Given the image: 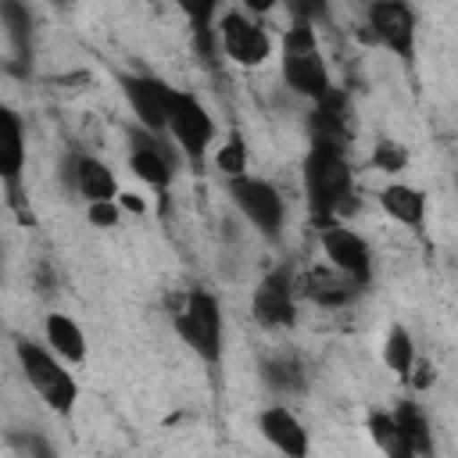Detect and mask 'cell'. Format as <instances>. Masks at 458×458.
<instances>
[{
    "mask_svg": "<svg viewBox=\"0 0 458 458\" xmlns=\"http://www.w3.org/2000/svg\"><path fill=\"white\" fill-rule=\"evenodd\" d=\"M304 293L322 308H347L361 293V286L340 268H311L304 276Z\"/></svg>",
    "mask_w": 458,
    "mask_h": 458,
    "instance_id": "e0dca14e",
    "label": "cell"
},
{
    "mask_svg": "<svg viewBox=\"0 0 458 458\" xmlns=\"http://www.w3.org/2000/svg\"><path fill=\"white\" fill-rule=\"evenodd\" d=\"M283 79L293 93L308 97V100H318L329 86V68L315 47V25H304V21H293V29H286V39H283Z\"/></svg>",
    "mask_w": 458,
    "mask_h": 458,
    "instance_id": "277c9868",
    "label": "cell"
},
{
    "mask_svg": "<svg viewBox=\"0 0 458 458\" xmlns=\"http://www.w3.org/2000/svg\"><path fill=\"white\" fill-rule=\"evenodd\" d=\"M218 43L225 50L229 61L243 64V68H258L268 61L272 54V39L265 29H258V21L243 18V14H225L222 29H218Z\"/></svg>",
    "mask_w": 458,
    "mask_h": 458,
    "instance_id": "ba28073f",
    "label": "cell"
},
{
    "mask_svg": "<svg viewBox=\"0 0 458 458\" xmlns=\"http://www.w3.org/2000/svg\"><path fill=\"white\" fill-rule=\"evenodd\" d=\"M383 358H386V365H390L397 376H408V372L415 369V344H411L408 329H401V326L390 329L386 347H383Z\"/></svg>",
    "mask_w": 458,
    "mask_h": 458,
    "instance_id": "d4e9b609",
    "label": "cell"
},
{
    "mask_svg": "<svg viewBox=\"0 0 458 458\" xmlns=\"http://www.w3.org/2000/svg\"><path fill=\"white\" fill-rule=\"evenodd\" d=\"M283 4L293 14V21H304V25L329 21V0H283Z\"/></svg>",
    "mask_w": 458,
    "mask_h": 458,
    "instance_id": "4316f807",
    "label": "cell"
},
{
    "mask_svg": "<svg viewBox=\"0 0 458 458\" xmlns=\"http://www.w3.org/2000/svg\"><path fill=\"white\" fill-rule=\"evenodd\" d=\"M258 426H261L265 440L276 451H283L286 458H304L308 454V429L301 426V419L290 408H283V404L265 408L261 419H258Z\"/></svg>",
    "mask_w": 458,
    "mask_h": 458,
    "instance_id": "9a60e30c",
    "label": "cell"
},
{
    "mask_svg": "<svg viewBox=\"0 0 458 458\" xmlns=\"http://www.w3.org/2000/svg\"><path fill=\"white\" fill-rule=\"evenodd\" d=\"M394 422H397V429H401V437H404V444H408V454H411V458H422V454H429V451H433L429 422H426V415H422V408H419V404L404 401V404L394 411Z\"/></svg>",
    "mask_w": 458,
    "mask_h": 458,
    "instance_id": "44dd1931",
    "label": "cell"
},
{
    "mask_svg": "<svg viewBox=\"0 0 458 458\" xmlns=\"http://www.w3.org/2000/svg\"><path fill=\"white\" fill-rule=\"evenodd\" d=\"M50 4H54V7H61V11H68V7H72V0H50Z\"/></svg>",
    "mask_w": 458,
    "mask_h": 458,
    "instance_id": "d6a6232c",
    "label": "cell"
},
{
    "mask_svg": "<svg viewBox=\"0 0 458 458\" xmlns=\"http://www.w3.org/2000/svg\"><path fill=\"white\" fill-rule=\"evenodd\" d=\"M43 329H47V344L54 347L57 358H64L72 365H79L86 358V336H82V329H79L75 318L54 311V315H47V326Z\"/></svg>",
    "mask_w": 458,
    "mask_h": 458,
    "instance_id": "ffe728a7",
    "label": "cell"
},
{
    "mask_svg": "<svg viewBox=\"0 0 458 458\" xmlns=\"http://www.w3.org/2000/svg\"><path fill=\"white\" fill-rule=\"evenodd\" d=\"M129 140H132V154H129V168L136 179H143L150 190H157L161 197L168 193L172 186V161H168V150L154 140V136H143V125H132L129 129Z\"/></svg>",
    "mask_w": 458,
    "mask_h": 458,
    "instance_id": "7c38bea8",
    "label": "cell"
},
{
    "mask_svg": "<svg viewBox=\"0 0 458 458\" xmlns=\"http://www.w3.org/2000/svg\"><path fill=\"white\" fill-rule=\"evenodd\" d=\"M229 197L233 204L247 215L250 225H258L265 236H276L283 229V218H286V208H283V197L272 182L265 179H254V175H236L229 179Z\"/></svg>",
    "mask_w": 458,
    "mask_h": 458,
    "instance_id": "8992f818",
    "label": "cell"
},
{
    "mask_svg": "<svg viewBox=\"0 0 458 458\" xmlns=\"http://www.w3.org/2000/svg\"><path fill=\"white\" fill-rule=\"evenodd\" d=\"M64 175H68V182H72L86 200H114V193H118L114 172H111L100 157H93V154H75V157L68 161Z\"/></svg>",
    "mask_w": 458,
    "mask_h": 458,
    "instance_id": "2e32d148",
    "label": "cell"
},
{
    "mask_svg": "<svg viewBox=\"0 0 458 458\" xmlns=\"http://www.w3.org/2000/svg\"><path fill=\"white\" fill-rule=\"evenodd\" d=\"M379 204H383V211H386L394 222H401V225L422 229V222H426V193L415 190V186L390 182V186L379 193Z\"/></svg>",
    "mask_w": 458,
    "mask_h": 458,
    "instance_id": "ac0fdd59",
    "label": "cell"
},
{
    "mask_svg": "<svg viewBox=\"0 0 458 458\" xmlns=\"http://www.w3.org/2000/svg\"><path fill=\"white\" fill-rule=\"evenodd\" d=\"M86 218H89L97 229H111V225H118V204H114V200H89Z\"/></svg>",
    "mask_w": 458,
    "mask_h": 458,
    "instance_id": "83f0119b",
    "label": "cell"
},
{
    "mask_svg": "<svg viewBox=\"0 0 458 458\" xmlns=\"http://www.w3.org/2000/svg\"><path fill=\"white\" fill-rule=\"evenodd\" d=\"M369 433H372V440L379 444L383 454H390V458H411V454H408V444H404V437H401V429H397V422H394V415L372 411V415H369Z\"/></svg>",
    "mask_w": 458,
    "mask_h": 458,
    "instance_id": "cb8c5ba5",
    "label": "cell"
},
{
    "mask_svg": "<svg viewBox=\"0 0 458 458\" xmlns=\"http://www.w3.org/2000/svg\"><path fill=\"white\" fill-rule=\"evenodd\" d=\"M369 25H372L376 39L386 50H394L401 61L415 57V11L404 0H372Z\"/></svg>",
    "mask_w": 458,
    "mask_h": 458,
    "instance_id": "52a82bcc",
    "label": "cell"
},
{
    "mask_svg": "<svg viewBox=\"0 0 458 458\" xmlns=\"http://www.w3.org/2000/svg\"><path fill=\"white\" fill-rule=\"evenodd\" d=\"M250 311H254V318H258L261 326H272V329L293 326V315H297V311H293V276H290L286 265L272 268V272L261 279V286L254 290Z\"/></svg>",
    "mask_w": 458,
    "mask_h": 458,
    "instance_id": "30bf717a",
    "label": "cell"
},
{
    "mask_svg": "<svg viewBox=\"0 0 458 458\" xmlns=\"http://www.w3.org/2000/svg\"><path fill=\"white\" fill-rule=\"evenodd\" d=\"M11 444L18 447V451H32V454H50V444H43L39 437H11Z\"/></svg>",
    "mask_w": 458,
    "mask_h": 458,
    "instance_id": "f546056e",
    "label": "cell"
},
{
    "mask_svg": "<svg viewBox=\"0 0 458 458\" xmlns=\"http://www.w3.org/2000/svg\"><path fill=\"white\" fill-rule=\"evenodd\" d=\"M21 168H25V129L21 118L7 104H0V182L11 190L14 204L21 190Z\"/></svg>",
    "mask_w": 458,
    "mask_h": 458,
    "instance_id": "5bb4252c",
    "label": "cell"
},
{
    "mask_svg": "<svg viewBox=\"0 0 458 458\" xmlns=\"http://www.w3.org/2000/svg\"><path fill=\"white\" fill-rule=\"evenodd\" d=\"M304 193H308V208L311 218L326 222L344 208V200H351V165L344 157V150H326V147H311L304 157Z\"/></svg>",
    "mask_w": 458,
    "mask_h": 458,
    "instance_id": "6da1fadb",
    "label": "cell"
},
{
    "mask_svg": "<svg viewBox=\"0 0 458 458\" xmlns=\"http://www.w3.org/2000/svg\"><path fill=\"white\" fill-rule=\"evenodd\" d=\"M243 4H247V11H250V14H268L279 0H243Z\"/></svg>",
    "mask_w": 458,
    "mask_h": 458,
    "instance_id": "4dcf8cb0",
    "label": "cell"
},
{
    "mask_svg": "<svg viewBox=\"0 0 458 458\" xmlns=\"http://www.w3.org/2000/svg\"><path fill=\"white\" fill-rule=\"evenodd\" d=\"M179 11L186 14L190 29H193V39H197V50L211 61V25H215V11H218V0H175Z\"/></svg>",
    "mask_w": 458,
    "mask_h": 458,
    "instance_id": "603a6c76",
    "label": "cell"
},
{
    "mask_svg": "<svg viewBox=\"0 0 458 458\" xmlns=\"http://www.w3.org/2000/svg\"><path fill=\"white\" fill-rule=\"evenodd\" d=\"M0 276H4V254H0Z\"/></svg>",
    "mask_w": 458,
    "mask_h": 458,
    "instance_id": "836d02e7",
    "label": "cell"
},
{
    "mask_svg": "<svg viewBox=\"0 0 458 458\" xmlns=\"http://www.w3.org/2000/svg\"><path fill=\"white\" fill-rule=\"evenodd\" d=\"M0 25L7 29L14 57L29 64L32 61V11L25 7V0H0Z\"/></svg>",
    "mask_w": 458,
    "mask_h": 458,
    "instance_id": "d6986e66",
    "label": "cell"
},
{
    "mask_svg": "<svg viewBox=\"0 0 458 458\" xmlns=\"http://www.w3.org/2000/svg\"><path fill=\"white\" fill-rule=\"evenodd\" d=\"M308 129H311V147L347 150V140H351V129H347V97L336 93V89H326L315 100V111H311Z\"/></svg>",
    "mask_w": 458,
    "mask_h": 458,
    "instance_id": "8fae6325",
    "label": "cell"
},
{
    "mask_svg": "<svg viewBox=\"0 0 458 458\" xmlns=\"http://www.w3.org/2000/svg\"><path fill=\"white\" fill-rule=\"evenodd\" d=\"M14 354H18V365L29 379V386L47 401V408H54L57 415H72V408L79 401V386H75L72 372L47 347H39L32 340H18Z\"/></svg>",
    "mask_w": 458,
    "mask_h": 458,
    "instance_id": "3957f363",
    "label": "cell"
},
{
    "mask_svg": "<svg viewBox=\"0 0 458 458\" xmlns=\"http://www.w3.org/2000/svg\"><path fill=\"white\" fill-rule=\"evenodd\" d=\"M376 165H383L386 172H401V165H404V150H397V147L383 143V147L376 150Z\"/></svg>",
    "mask_w": 458,
    "mask_h": 458,
    "instance_id": "f1b7e54d",
    "label": "cell"
},
{
    "mask_svg": "<svg viewBox=\"0 0 458 458\" xmlns=\"http://www.w3.org/2000/svg\"><path fill=\"white\" fill-rule=\"evenodd\" d=\"M175 329L182 344L200 358V361H218L222 354V308L208 290L186 293V301L175 311Z\"/></svg>",
    "mask_w": 458,
    "mask_h": 458,
    "instance_id": "5b68a950",
    "label": "cell"
},
{
    "mask_svg": "<svg viewBox=\"0 0 458 458\" xmlns=\"http://www.w3.org/2000/svg\"><path fill=\"white\" fill-rule=\"evenodd\" d=\"M261 379L276 394H297V390H304V365L293 354H279L261 365Z\"/></svg>",
    "mask_w": 458,
    "mask_h": 458,
    "instance_id": "7402d4cb",
    "label": "cell"
},
{
    "mask_svg": "<svg viewBox=\"0 0 458 458\" xmlns=\"http://www.w3.org/2000/svg\"><path fill=\"white\" fill-rule=\"evenodd\" d=\"M165 132L175 136V143H179L182 157L190 161V168L200 172L204 157H208V147L215 140V122H211L208 107L193 93L168 86V97H165Z\"/></svg>",
    "mask_w": 458,
    "mask_h": 458,
    "instance_id": "7a4b0ae2",
    "label": "cell"
},
{
    "mask_svg": "<svg viewBox=\"0 0 458 458\" xmlns=\"http://www.w3.org/2000/svg\"><path fill=\"white\" fill-rule=\"evenodd\" d=\"M322 250L333 261V268H340L344 276H351L361 290L372 283V254H369V243L358 233L329 222L322 229Z\"/></svg>",
    "mask_w": 458,
    "mask_h": 458,
    "instance_id": "9c48e42d",
    "label": "cell"
},
{
    "mask_svg": "<svg viewBox=\"0 0 458 458\" xmlns=\"http://www.w3.org/2000/svg\"><path fill=\"white\" fill-rule=\"evenodd\" d=\"M122 200H125V208H132V211H140V208H143V204H140V197H122Z\"/></svg>",
    "mask_w": 458,
    "mask_h": 458,
    "instance_id": "1f68e13d",
    "label": "cell"
},
{
    "mask_svg": "<svg viewBox=\"0 0 458 458\" xmlns=\"http://www.w3.org/2000/svg\"><path fill=\"white\" fill-rule=\"evenodd\" d=\"M215 165H218V172L225 179H236V175L247 172V143H243L240 132H233L229 143H222V150L215 154Z\"/></svg>",
    "mask_w": 458,
    "mask_h": 458,
    "instance_id": "484cf974",
    "label": "cell"
},
{
    "mask_svg": "<svg viewBox=\"0 0 458 458\" xmlns=\"http://www.w3.org/2000/svg\"><path fill=\"white\" fill-rule=\"evenodd\" d=\"M122 93L136 114V122L150 132H165V97H168V82L154 79V75H122Z\"/></svg>",
    "mask_w": 458,
    "mask_h": 458,
    "instance_id": "4fadbf2b",
    "label": "cell"
}]
</instances>
